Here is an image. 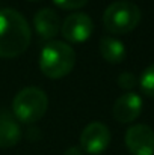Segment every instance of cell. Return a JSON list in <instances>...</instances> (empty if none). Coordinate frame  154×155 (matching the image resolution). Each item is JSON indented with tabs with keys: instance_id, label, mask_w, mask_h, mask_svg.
<instances>
[{
	"instance_id": "cell-1",
	"label": "cell",
	"mask_w": 154,
	"mask_h": 155,
	"mask_svg": "<svg viewBox=\"0 0 154 155\" xmlns=\"http://www.w3.org/2000/svg\"><path fill=\"white\" fill-rule=\"evenodd\" d=\"M32 30L26 18L15 9H0V57L12 59L27 50Z\"/></svg>"
},
{
	"instance_id": "cell-2",
	"label": "cell",
	"mask_w": 154,
	"mask_h": 155,
	"mask_svg": "<svg viewBox=\"0 0 154 155\" xmlns=\"http://www.w3.org/2000/svg\"><path fill=\"white\" fill-rule=\"evenodd\" d=\"M76 63V53L71 45L62 41H50L41 51L39 68L49 78H63L68 75Z\"/></svg>"
},
{
	"instance_id": "cell-3",
	"label": "cell",
	"mask_w": 154,
	"mask_h": 155,
	"mask_svg": "<svg viewBox=\"0 0 154 155\" xmlns=\"http://www.w3.org/2000/svg\"><path fill=\"white\" fill-rule=\"evenodd\" d=\"M141 15V9L133 2L118 0L106 8L103 14V24L110 33L124 35L139 24Z\"/></svg>"
},
{
	"instance_id": "cell-4",
	"label": "cell",
	"mask_w": 154,
	"mask_h": 155,
	"mask_svg": "<svg viewBox=\"0 0 154 155\" xmlns=\"http://www.w3.org/2000/svg\"><path fill=\"white\" fill-rule=\"evenodd\" d=\"M47 108L49 98L46 92L33 86L20 91L12 101V111L15 117L24 124L38 122L46 114Z\"/></svg>"
},
{
	"instance_id": "cell-5",
	"label": "cell",
	"mask_w": 154,
	"mask_h": 155,
	"mask_svg": "<svg viewBox=\"0 0 154 155\" xmlns=\"http://www.w3.org/2000/svg\"><path fill=\"white\" fill-rule=\"evenodd\" d=\"M60 32L70 42L80 44L91 38L94 32V23L88 14L74 12L63 20V23L60 24Z\"/></svg>"
},
{
	"instance_id": "cell-6",
	"label": "cell",
	"mask_w": 154,
	"mask_h": 155,
	"mask_svg": "<svg viewBox=\"0 0 154 155\" xmlns=\"http://www.w3.org/2000/svg\"><path fill=\"white\" fill-rule=\"evenodd\" d=\"M110 143V131L103 122H91L80 134V149L91 155H98Z\"/></svg>"
},
{
	"instance_id": "cell-7",
	"label": "cell",
	"mask_w": 154,
	"mask_h": 155,
	"mask_svg": "<svg viewBox=\"0 0 154 155\" xmlns=\"http://www.w3.org/2000/svg\"><path fill=\"white\" fill-rule=\"evenodd\" d=\"M125 146L132 155H154V131L145 124L132 125L125 133Z\"/></svg>"
},
{
	"instance_id": "cell-8",
	"label": "cell",
	"mask_w": 154,
	"mask_h": 155,
	"mask_svg": "<svg viewBox=\"0 0 154 155\" xmlns=\"http://www.w3.org/2000/svg\"><path fill=\"white\" fill-rule=\"evenodd\" d=\"M142 111V98L135 92H127L121 95L113 104V117L121 124L133 122Z\"/></svg>"
},
{
	"instance_id": "cell-9",
	"label": "cell",
	"mask_w": 154,
	"mask_h": 155,
	"mask_svg": "<svg viewBox=\"0 0 154 155\" xmlns=\"http://www.w3.org/2000/svg\"><path fill=\"white\" fill-rule=\"evenodd\" d=\"M35 30L43 39H53L60 30V20L56 11L50 8L39 9L33 17Z\"/></svg>"
},
{
	"instance_id": "cell-10",
	"label": "cell",
	"mask_w": 154,
	"mask_h": 155,
	"mask_svg": "<svg viewBox=\"0 0 154 155\" xmlns=\"http://www.w3.org/2000/svg\"><path fill=\"white\" fill-rule=\"evenodd\" d=\"M21 139V128L17 124L15 119H12L9 114L2 113L0 114V148L9 149L15 146Z\"/></svg>"
},
{
	"instance_id": "cell-11",
	"label": "cell",
	"mask_w": 154,
	"mask_h": 155,
	"mask_svg": "<svg viewBox=\"0 0 154 155\" xmlns=\"http://www.w3.org/2000/svg\"><path fill=\"white\" fill-rule=\"evenodd\" d=\"M100 53L103 59L109 63H119L125 57V45L112 36H104L100 39Z\"/></svg>"
},
{
	"instance_id": "cell-12",
	"label": "cell",
	"mask_w": 154,
	"mask_h": 155,
	"mask_svg": "<svg viewBox=\"0 0 154 155\" xmlns=\"http://www.w3.org/2000/svg\"><path fill=\"white\" fill-rule=\"evenodd\" d=\"M139 84H141V89L145 95L154 98V63L150 65L148 68H145V71L141 75Z\"/></svg>"
},
{
	"instance_id": "cell-13",
	"label": "cell",
	"mask_w": 154,
	"mask_h": 155,
	"mask_svg": "<svg viewBox=\"0 0 154 155\" xmlns=\"http://www.w3.org/2000/svg\"><path fill=\"white\" fill-rule=\"evenodd\" d=\"M136 83H138V80H136V77H135L133 72H122V74H119V77H118V84H119V87L124 89V91L133 89V87L136 86Z\"/></svg>"
},
{
	"instance_id": "cell-14",
	"label": "cell",
	"mask_w": 154,
	"mask_h": 155,
	"mask_svg": "<svg viewBox=\"0 0 154 155\" xmlns=\"http://www.w3.org/2000/svg\"><path fill=\"white\" fill-rule=\"evenodd\" d=\"M59 8H62V9H79V8H83L86 3H88V0H53Z\"/></svg>"
},
{
	"instance_id": "cell-15",
	"label": "cell",
	"mask_w": 154,
	"mask_h": 155,
	"mask_svg": "<svg viewBox=\"0 0 154 155\" xmlns=\"http://www.w3.org/2000/svg\"><path fill=\"white\" fill-rule=\"evenodd\" d=\"M63 155H83V151L80 149V146H70Z\"/></svg>"
},
{
	"instance_id": "cell-16",
	"label": "cell",
	"mask_w": 154,
	"mask_h": 155,
	"mask_svg": "<svg viewBox=\"0 0 154 155\" xmlns=\"http://www.w3.org/2000/svg\"><path fill=\"white\" fill-rule=\"evenodd\" d=\"M29 2H35V0H29Z\"/></svg>"
}]
</instances>
